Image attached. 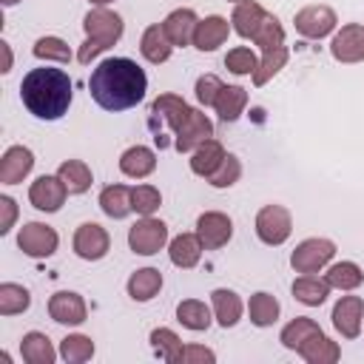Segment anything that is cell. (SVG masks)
I'll return each instance as SVG.
<instances>
[{
  "label": "cell",
  "mask_w": 364,
  "mask_h": 364,
  "mask_svg": "<svg viewBox=\"0 0 364 364\" xmlns=\"http://www.w3.org/2000/svg\"><path fill=\"white\" fill-rule=\"evenodd\" d=\"M330 290H333V287L327 284V279H318V276H313V273H301V276L293 282V299L301 301V304H307V307L324 304L327 296H330Z\"/></svg>",
  "instance_id": "cell-26"
},
{
  "label": "cell",
  "mask_w": 364,
  "mask_h": 364,
  "mask_svg": "<svg viewBox=\"0 0 364 364\" xmlns=\"http://www.w3.org/2000/svg\"><path fill=\"white\" fill-rule=\"evenodd\" d=\"M230 3H242V0H230Z\"/></svg>",
  "instance_id": "cell-52"
},
{
  "label": "cell",
  "mask_w": 364,
  "mask_h": 364,
  "mask_svg": "<svg viewBox=\"0 0 364 364\" xmlns=\"http://www.w3.org/2000/svg\"><path fill=\"white\" fill-rule=\"evenodd\" d=\"M253 43H256L262 51H270V48H279V46H284V28H282L279 17L267 14V17L262 20V26L256 28V34H253Z\"/></svg>",
  "instance_id": "cell-41"
},
{
  "label": "cell",
  "mask_w": 364,
  "mask_h": 364,
  "mask_svg": "<svg viewBox=\"0 0 364 364\" xmlns=\"http://www.w3.org/2000/svg\"><path fill=\"white\" fill-rule=\"evenodd\" d=\"M82 28H85V43L80 46L77 51V60L82 65H88L94 57H100L102 51H108L114 43H119L122 31H125V23L117 11L105 9V6H97L85 14L82 20Z\"/></svg>",
  "instance_id": "cell-3"
},
{
  "label": "cell",
  "mask_w": 364,
  "mask_h": 364,
  "mask_svg": "<svg viewBox=\"0 0 364 364\" xmlns=\"http://www.w3.org/2000/svg\"><path fill=\"white\" fill-rule=\"evenodd\" d=\"M88 3H94V6H108V3H114V0H88Z\"/></svg>",
  "instance_id": "cell-50"
},
{
  "label": "cell",
  "mask_w": 364,
  "mask_h": 364,
  "mask_svg": "<svg viewBox=\"0 0 364 364\" xmlns=\"http://www.w3.org/2000/svg\"><path fill=\"white\" fill-rule=\"evenodd\" d=\"M316 333H321V327H318L313 318H307V316H296L290 324L282 327L279 341H282L287 350H299V347H301L310 336H316Z\"/></svg>",
  "instance_id": "cell-36"
},
{
  "label": "cell",
  "mask_w": 364,
  "mask_h": 364,
  "mask_svg": "<svg viewBox=\"0 0 364 364\" xmlns=\"http://www.w3.org/2000/svg\"><path fill=\"white\" fill-rule=\"evenodd\" d=\"M14 3H20V0H3V6H14Z\"/></svg>",
  "instance_id": "cell-51"
},
{
  "label": "cell",
  "mask_w": 364,
  "mask_h": 364,
  "mask_svg": "<svg viewBox=\"0 0 364 364\" xmlns=\"http://www.w3.org/2000/svg\"><path fill=\"white\" fill-rule=\"evenodd\" d=\"M336 11L330 6H304L301 11L293 14V26L301 37L307 40H321L336 28Z\"/></svg>",
  "instance_id": "cell-8"
},
{
  "label": "cell",
  "mask_w": 364,
  "mask_h": 364,
  "mask_svg": "<svg viewBox=\"0 0 364 364\" xmlns=\"http://www.w3.org/2000/svg\"><path fill=\"white\" fill-rule=\"evenodd\" d=\"M247 313H250V321H253L256 327H270V324H276V318H279V301H276V296L259 290V293L250 296Z\"/></svg>",
  "instance_id": "cell-35"
},
{
  "label": "cell",
  "mask_w": 364,
  "mask_h": 364,
  "mask_svg": "<svg viewBox=\"0 0 364 364\" xmlns=\"http://www.w3.org/2000/svg\"><path fill=\"white\" fill-rule=\"evenodd\" d=\"M202 250H205V245H202V239L196 233H179V236H173L168 242V256L182 270L196 267L199 259H202Z\"/></svg>",
  "instance_id": "cell-18"
},
{
  "label": "cell",
  "mask_w": 364,
  "mask_h": 364,
  "mask_svg": "<svg viewBox=\"0 0 364 364\" xmlns=\"http://www.w3.org/2000/svg\"><path fill=\"white\" fill-rule=\"evenodd\" d=\"M210 301H213V316H216V321H219L222 327L239 324L242 310H245L239 293H233V290H228V287H216V290L210 293Z\"/></svg>",
  "instance_id": "cell-28"
},
{
  "label": "cell",
  "mask_w": 364,
  "mask_h": 364,
  "mask_svg": "<svg viewBox=\"0 0 364 364\" xmlns=\"http://www.w3.org/2000/svg\"><path fill=\"white\" fill-rule=\"evenodd\" d=\"M222 80L216 77V74H202L199 80H196V100L208 108V105H213L216 102V97H219V91H222Z\"/></svg>",
  "instance_id": "cell-46"
},
{
  "label": "cell",
  "mask_w": 364,
  "mask_h": 364,
  "mask_svg": "<svg viewBox=\"0 0 364 364\" xmlns=\"http://www.w3.org/2000/svg\"><path fill=\"white\" fill-rule=\"evenodd\" d=\"M0 210H3V219H0V233H9L11 225H14V216H17V205L11 196H0Z\"/></svg>",
  "instance_id": "cell-48"
},
{
  "label": "cell",
  "mask_w": 364,
  "mask_h": 364,
  "mask_svg": "<svg viewBox=\"0 0 364 364\" xmlns=\"http://www.w3.org/2000/svg\"><path fill=\"white\" fill-rule=\"evenodd\" d=\"M151 344H154V350H156V355H159L162 361H168V364H176V361H179L182 341H179V336H176L173 330H168V327L151 330Z\"/></svg>",
  "instance_id": "cell-40"
},
{
  "label": "cell",
  "mask_w": 364,
  "mask_h": 364,
  "mask_svg": "<svg viewBox=\"0 0 364 364\" xmlns=\"http://www.w3.org/2000/svg\"><path fill=\"white\" fill-rule=\"evenodd\" d=\"M65 196H68V191H65V185H63V179H60L57 173H54V176L43 173V176H37V179L31 182V188H28V202H31L37 210H46V213L60 210L63 202H65Z\"/></svg>",
  "instance_id": "cell-12"
},
{
  "label": "cell",
  "mask_w": 364,
  "mask_h": 364,
  "mask_svg": "<svg viewBox=\"0 0 364 364\" xmlns=\"http://www.w3.org/2000/svg\"><path fill=\"white\" fill-rule=\"evenodd\" d=\"M324 279H327L330 287L350 293V290H355V287L364 282V270H361L355 262H336V264L327 267Z\"/></svg>",
  "instance_id": "cell-34"
},
{
  "label": "cell",
  "mask_w": 364,
  "mask_h": 364,
  "mask_svg": "<svg viewBox=\"0 0 364 364\" xmlns=\"http://www.w3.org/2000/svg\"><path fill=\"white\" fill-rule=\"evenodd\" d=\"M188 111H191V105H188L182 97H176V94H159V97L151 102V122L162 119V122L176 134L179 125L185 122Z\"/></svg>",
  "instance_id": "cell-17"
},
{
  "label": "cell",
  "mask_w": 364,
  "mask_h": 364,
  "mask_svg": "<svg viewBox=\"0 0 364 364\" xmlns=\"http://www.w3.org/2000/svg\"><path fill=\"white\" fill-rule=\"evenodd\" d=\"M71 80L63 68H31L20 82V100L37 119H60L71 105Z\"/></svg>",
  "instance_id": "cell-2"
},
{
  "label": "cell",
  "mask_w": 364,
  "mask_h": 364,
  "mask_svg": "<svg viewBox=\"0 0 364 364\" xmlns=\"http://www.w3.org/2000/svg\"><path fill=\"white\" fill-rule=\"evenodd\" d=\"M245 105H247V91L242 85H222V91H219V97L213 102V108H216L222 122H236L242 117Z\"/></svg>",
  "instance_id": "cell-31"
},
{
  "label": "cell",
  "mask_w": 364,
  "mask_h": 364,
  "mask_svg": "<svg viewBox=\"0 0 364 364\" xmlns=\"http://www.w3.org/2000/svg\"><path fill=\"white\" fill-rule=\"evenodd\" d=\"M173 136H176L173 148H176L179 154H191V151H196L205 139L213 136V122H210L199 108H191L188 117H185V122L179 125V131H176Z\"/></svg>",
  "instance_id": "cell-10"
},
{
  "label": "cell",
  "mask_w": 364,
  "mask_h": 364,
  "mask_svg": "<svg viewBox=\"0 0 364 364\" xmlns=\"http://www.w3.org/2000/svg\"><path fill=\"white\" fill-rule=\"evenodd\" d=\"M168 242V225L154 216H142L128 228V247L139 256H154Z\"/></svg>",
  "instance_id": "cell-5"
},
{
  "label": "cell",
  "mask_w": 364,
  "mask_h": 364,
  "mask_svg": "<svg viewBox=\"0 0 364 364\" xmlns=\"http://www.w3.org/2000/svg\"><path fill=\"white\" fill-rule=\"evenodd\" d=\"M31 51H34L37 60H46V63L48 60H54V63H71V48L60 37H40Z\"/></svg>",
  "instance_id": "cell-42"
},
{
  "label": "cell",
  "mask_w": 364,
  "mask_h": 364,
  "mask_svg": "<svg viewBox=\"0 0 364 364\" xmlns=\"http://www.w3.org/2000/svg\"><path fill=\"white\" fill-rule=\"evenodd\" d=\"M296 353H299L307 364H336V361L341 358V347H338L333 338H327L324 333L310 336Z\"/></svg>",
  "instance_id": "cell-24"
},
{
  "label": "cell",
  "mask_w": 364,
  "mask_h": 364,
  "mask_svg": "<svg viewBox=\"0 0 364 364\" xmlns=\"http://www.w3.org/2000/svg\"><path fill=\"white\" fill-rule=\"evenodd\" d=\"M57 176L63 179L65 191L74 193V196L85 193V191L91 188V182H94V173H91V168H88L82 159H65V162H60Z\"/></svg>",
  "instance_id": "cell-29"
},
{
  "label": "cell",
  "mask_w": 364,
  "mask_h": 364,
  "mask_svg": "<svg viewBox=\"0 0 364 364\" xmlns=\"http://www.w3.org/2000/svg\"><path fill=\"white\" fill-rule=\"evenodd\" d=\"M361 318H364V299L361 296H341L333 307V327L344 338H355L361 333Z\"/></svg>",
  "instance_id": "cell-15"
},
{
  "label": "cell",
  "mask_w": 364,
  "mask_h": 364,
  "mask_svg": "<svg viewBox=\"0 0 364 364\" xmlns=\"http://www.w3.org/2000/svg\"><path fill=\"white\" fill-rule=\"evenodd\" d=\"M162 287V273L156 267H142V270H134L125 290L134 301H151Z\"/></svg>",
  "instance_id": "cell-30"
},
{
  "label": "cell",
  "mask_w": 364,
  "mask_h": 364,
  "mask_svg": "<svg viewBox=\"0 0 364 364\" xmlns=\"http://www.w3.org/2000/svg\"><path fill=\"white\" fill-rule=\"evenodd\" d=\"M148 77L131 57H108L94 65L88 77V94L102 111H128L145 100Z\"/></svg>",
  "instance_id": "cell-1"
},
{
  "label": "cell",
  "mask_w": 364,
  "mask_h": 364,
  "mask_svg": "<svg viewBox=\"0 0 364 364\" xmlns=\"http://www.w3.org/2000/svg\"><path fill=\"white\" fill-rule=\"evenodd\" d=\"M20 353H23L26 364H54V358H57V350H54L51 338L40 330H31V333L23 336Z\"/></svg>",
  "instance_id": "cell-27"
},
{
  "label": "cell",
  "mask_w": 364,
  "mask_h": 364,
  "mask_svg": "<svg viewBox=\"0 0 364 364\" xmlns=\"http://www.w3.org/2000/svg\"><path fill=\"white\" fill-rule=\"evenodd\" d=\"M213 361H216L213 350H208L202 344H188V347H182L176 364H213Z\"/></svg>",
  "instance_id": "cell-47"
},
{
  "label": "cell",
  "mask_w": 364,
  "mask_h": 364,
  "mask_svg": "<svg viewBox=\"0 0 364 364\" xmlns=\"http://www.w3.org/2000/svg\"><path fill=\"white\" fill-rule=\"evenodd\" d=\"M330 54L338 63H361L364 60V26L361 23L341 26L330 43Z\"/></svg>",
  "instance_id": "cell-13"
},
{
  "label": "cell",
  "mask_w": 364,
  "mask_h": 364,
  "mask_svg": "<svg viewBox=\"0 0 364 364\" xmlns=\"http://www.w3.org/2000/svg\"><path fill=\"white\" fill-rule=\"evenodd\" d=\"M31 168H34V154L26 145H11L0 159V182L17 185L31 173Z\"/></svg>",
  "instance_id": "cell-16"
},
{
  "label": "cell",
  "mask_w": 364,
  "mask_h": 364,
  "mask_svg": "<svg viewBox=\"0 0 364 364\" xmlns=\"http://www.w3.org/2000/svg\"><path fill=\"white\" fill-rule=\"evenodd\" d=\"M60 355L68 364H82V361H88L94 355V341L88 336H82V333H71V336H65L60 341Z\"/></svg>",
  "instance_id": "cell-39"
},
{
  "label": "cell",
  "mask_w": 364,
  "mask_h": 364,
  "mask_svg": "<svg viewBox=\"0 0 364 364\" xmlns=\"http://www.w3.org/2000/svg\"><path fill=\"white\" fill-rule=\"evenodd\" d=\"M239 176H242V162H239V156H236V154H225L222 165L216 168V173H213L208 182H210V188H230V185L239 182Z\"/></svg>",
  "instance_id": "cell-45"
},
{
  "label": "cell",
  "mask_w": 364,
  "mask_h": 364,
  "mask_svg": "<svg viewBox=\"0 0 364 364\" xmlns=\"http://www.w3.org/2000/svg\"><path fill=\"white\" fill-rule=\"evenodd\" d=\"M287 57H290L287 46H279V48L264 51V57L259 60V65H256V71H253V85H264V82H270V80L284 68Z\"/></svg>",
  "instance_id": "cell-38"
},
{
  "label": "cell",
  "mask_w": 364,
  "mask_h": 364,
  "mask_svg": "<svg viewBox=\"0 0 364 364\" xmlns=\"http://www.w3.org/2000/svg\"><path fill=\"white\" fill-rule=\"evenodd\" d=\"M28 304H31V293L23 284H14V282H3L0 284V316L26 313Z\"/></svg>",
  "instance_id": "cell-37"
},
{
  "label": "cell",
  "mask_w": 364,
  "mask_h": 364,
  "mask_svg": "<svg viewBox=\"0 0 364 364\" xmlns=\"http://www.w3.org/2000/svg\"><path fill=\"white\" fill-rule=\"evenodd\" d=\"M159 205H162L159 188H154V185H136V188H131V208L139 216H151Z\"/></svg>",
  "instance_id": "cell-44"
},
{
  "label": "cell",
  "mask_w": 364,
  "mask_h": 364,
  "mask_svg": "<svg viewBox=\"0 0 364 364\" xmlns=\"http://www.w3.org/2000/svg\"><path fill=\"white\" fill-rule=\"evenodd\" d=\"M196 236L202 239L205 250H219L230 242L233 236V222L228 213L222 210H205L199 219H196Z\"/></svg>",
  "instance_id": "cell-11"
},
{
  "label": "cell",
  "mask_w": 364,
  "mask_h": 364,
  "mask_svg": "<svg viewBox=\"0 0 364 364\" xmlns=\"http://www.w3.org/2000/svg\"><path fill=\"white\" fill-rule=\"evenodd\" d=\"M196 23H199V17H196L193 9H173L162 20V28H165V34H168V40L173 46H188V43H193Z\"/></svg>",
  "instance_id": "cell-19"
},
{
  "label": "cell",
  "mask_w": 364,
  "mask_h": 364,
  "mask_svg": "<svg viewBox=\"0 0 364 364\" xmlns=\"http://www.w3.org/2000/svg\"><path fill=\"white\" fill-rule=\"evenodd\" d=\"M176 321L193 333L199 330H208L210 327V307L199 299H185L176 304Z\"/></svg>",
  "instance_id": "cell-33"
},
{
  "label": "cell",
  "mask_w": 364,
  "mask_h": 364,
  "mask_svg": "<svg viewBox=\"0 0 364 364\" xmlns=\"http://www.w3.org/2000/svg\"><path fill=\"white\" fill-rule=\"evenodd\" d=\"M336 256V245L330 239H304L296 245V250L290 253V264L296 273H318L321 267L330 264V259Z\"/></svg>",
  "instance_id": "cell-6"
},
{
  "label": "cell",
  "mask_w": 364,
  "mask_h": 364,
  "mask_svg": "<svg viewBox=\"0 0 364 364\" xmlns=\"http://www.w3.org/2000/svg\"><path fill=\"white\" fill-rule=\"evenodd\" d=\"M119 171L131 179H145L156 171V154L148 145H131L119 156Z\"/></svg>",
  "instance_id": "cell-21"
},
{
  "label": "cell",
  "mask_w": 364,
  "mask_h": 364,
  "mask_svg": "<svg viewBox=\"0 0 364 364\" xmlns=\"http://www.w3.org/2000/svg\"><path fill=\"white\" fill-rule=\"evenodd\" d=\"M0 48H3V54H6V63H3V68H0V71H11V48H9V43L3 40V43H0Z\"/></svg>",
  "instance_id": "cell-49"
},
{
  "label": "cell",
  "mask_w": 364,
  "mask_h": 364,
  "mask_svg": "<svg viewBox=\"0 0 364 364\" xmlns=\"http://www.w3.org/2000/svg\"><path fill=\"white\" fill-rule=\"evenodd\" d=\"M173 48H176V46L168 40V34H165L162 23H154V26H148V28L142 31L139 51H142V57H145L148 63H154V65L165 63V60L173 54Z\"/></svg>",
  "instance_id": "cell-22"
},
{
  "label": "cell",
  "mask_w": 364,
  "mask_h": 364,
  "mask_svg": "<svg viewBox=\"0 0 364 364\" xmlns=\"http://www.w3.org/2000/svg\"><path fill=\"white\" fill-rule=\"evenodd\" d=\"M293 233V216L284 205H264L256 213V236L264 245H284Z\"/></svg>",
  "instance_id": "cell-4"
},
{
  "label": "cell",
  "mask_w": 364,
  "mask_h": 364,
  "mask_svg": "<svg viewBox=\"0 0 364 364\" xmlns=\"http://www.w3.org/2000/svg\"><path fill=\"white\" fill-rule=\"evenodd\" d=\"M264 17H267V11L256 0H242V3H236L233 14H230V23H233V31L239 37L253 40V34H256V28L262 26Z\"/></svg>",
  "instance_id": "cell-25"
},
{
  "label": "cell",
  "mask_w": 364,
  "mask_h": 364,
  "mask_svg": "<svg viewBox=\"0 0 364 364\" xmlns=\"http://www.w3.org/2000/svg\"><path fill=\"white\" fill-rule=\"evenodd\" d=\"M48 316H51L57 324L74 327V324H82V321L88 318V307H85V301H82L80 293H74V290H60V293H54V296L48 299Z\"/></svg>",
  "instance_id": "cell-14"
},
{
  "label": "cell",
  "mask_w": 364,
  "mask_h": 364,
  "mask_svg": "<svg viewBox=\"0 0 364 364\" xmlns=\"http://www.w3.org/2000/svg\"><path fill=\"white\" fill-rule=\"evenodd\" d=\"M100 208L111 219H125L134 210L131 208V188H125V185H108V188H102Z\"/></svg>",
  "instance_id": "cell-32"
},
{
  "label": "cell",
  "mask_w": 364,
  "mask_h": 364,
  "mask_svg": "<svg viewBox=\"0 0 364 364\" xmlns=\"http://www.w3.org/2000/svg\"><path fill=\"white\" fill-rule=\"evenodd\" d=\"M228 34H230L228 20H225V17H219V14H210V17H205V20H199V23H196L193 46H196L199 51H216V48L228 40Z\"/></svg>",
  "instance_id": "cell-20"
},
{
  "label": "cell",
  "mask_w": 364,
  "mask_h": 364,
  "mask_svg": "<svg viewBox=\"0 0 364 364\" xmlns=\"http://www.w3.org/2000/svg\"><path fill=\"white\" fill-rule=\"evenodd\" d=\"M256 65H259V60H256V54H253L247 46H236V48H230V51L225 54V68H228L230 74H236V77L253 74Z\"/></svg>",
  "instance_id": "cell-43"
},
{
  "label": "cell",
  "mask_w": 364,
  "mask_h": 364,
  "mask_svg": "<svg viewBox=\"0 0 364 364\" xmlns=\"http://www.w3.org/2000/svg\"><path fill=\"white\" fill-rule=\"evenodd\" d=\"M74 253L80 256V259H85V262H100L105 253H108V247H111V236H108V230L102 228V225H97V222H82L77 230H74Z\"/></svg>",
  "instance_id": "cell-9"
},
{
  "label": "cell",
  "mask_w": 364,
  "mask_h": 364,
  "mask_svg": "<svg viewBox=\"0 0 364 364\" xmlns=\"http://www.w3.org/2000/svg\"><path fill=\"white\" fill-rule=\"evenodd\" d=\"M222 159H225V148H222V142L219 139H205L196 151H191V171L196 173V176H205V179H210L213 173H216V168L222 165Z\"/></svg>",
  "instance_id": "cell-23"
},
{
  "label": "cell",
  "mask_w": 364,
  "mask_h": 364,
  "mask_svg": "<svg viewBox=\"0 0 364 364\" xmlns=\"http://www.w3.org/2000/svg\"><path fill=\"white\" fill-rule=\"evenodd\" d=\"M60 245V236L51 225L43 222H26L17 233V247L31 259H48Z\"/></svg>",
  "instance_id": "cell-7"
}]
</instances>
